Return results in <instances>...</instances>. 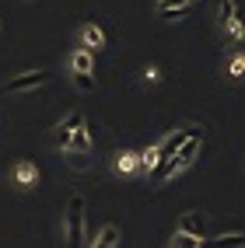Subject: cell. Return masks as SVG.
<instances>
[{
    "label": "cell",
    "mask_w": 245,
    "mask_h": 248,
    "mask_svg": "<svg viewBox=\"0 0 245 248\" xmlns=\"http://www.w3.org/2000/svg\"><path fill=\"white\" fill-rule=\"evenodd\" d=\"M67 241L84 245V196H74L67 206Z\"/></svg>",
    "instance_id": "cell-1"
},
{
    "label": "cell",
    "mask_w": 245,
    "mask_h": 248,
    "mask_svg": "<svg viewBox=\"0 0 245 248\" xmlns=\"http://www.w3.org/2000/svg\"><path fill=\"white\" fill-rule=\"evenodd\" d=\"M217 18H221V28L228 31V35L242 39V21L235 18V4H231V0H221V7H217Z\"/></svg>",
    "instance_id": "cell-2"
},
{
    "label": "cell",
    "mask_w": 245,
    "mask_h": 248,
    "mask_svg": "<svg viewBox=\"0 0 245 248\" xmlns=\"http://www.w3.org/2000/svg\"><path fill=\"white\" fill-rule=\"evenodd\" d=\"M46 80H49V74L32 70V74H21V77H11V84H7L4 91H32V88H42Z\"/></svg>",
    "instance_id": "cell-3"
},
{
    "label": "cell",
    "mask_w": 245,
    "mask_h": 248,
    "mask_svg": "<svg viewBox=\"0 0 245 248\" xmlns=\"http://www.w3.org/2000/svg\"><path fill=\"white\" fill-rule=\"evenodd\" d=\"M14 186H18V189L39 186V168L32 161H18V164H14Z\"/></svg>",
    "instance_id": "cell-4"
},
{
    "label": "cell",
    "mask_w": 245,
    "mask_h": 248,
    "mask_svg": "<svg viewBox=\"0 0 245 248\" xmlns=\"http://www.w3.org/2000/svg\"><path fill=\"white\" fill-rule=\"evenodd\" d=\"M193 129H196V126H182V129H172V133L165 137V143L158 147V151H161V161H165V157H172V154L179 151V143H182V140H186V137L193 133Z\"/></svg>",
    "instance_id": "cell-5"
},
{
    "label": "cell",
    "mask_w": 245,
    "mask_h": 248,
    "mask_svg": "<svg viewBox=\"0 0 245 248\" xmlns=\"http://www.w3.org/2000/svg\"><path fill=\"white\" fill-rule=\"evenodd\" d=\"M81 42H84V49H91V53H98V49H105V31L98 28V25H84L81 28Z\"/></svg>",
    "instance_id": "cell-6"
},
{
    "label": "cell",
    "mask_w": 245,
    "mask_h": 248,
    "mask_svg": "<svg viewBox=\"0 0 245 248\" xmlns=\"http://www.w3.org/2000/svg\"><path fill=\"white\" fill-rule=\"evenodd\" d=\"M224 74H228V80H242L245 77V53L235 46L231 53H228V63H224Z\"/></svg>",
    "instance_id": "cell-7"
},
{
    "label": "cell",
    "mask_w": 245,
    "mask_h": 248,
    "mask_svg": "<svg viewBox=\"0 0 245 248\" xmlns=\"http://www.w3.org/2000/svg\"><path fill=\"white\" fill-rule=\"evenodd\" d=\"M116 168H119L123 175H137V171H140V154L119 151V154H116Z\"/></svg>",
    "instance_id": "cell-8"
},
{
    "label": "cell",
    "mask_w": 245,
    "mask_h": 248,
    "mask_svg": "<svg viewBox=\"0 0 245 248\" xmlns=\"http://www.w3.org/2000/svg\"><path fill=\"white\" fill-rule=\"evenodd\" d=\"M70 67L81 70V74H91L95 70V53H91V49H77V53L70 56Z\"/></svg>",
    "instance_id": "cell-9"
},
{
    "label": "cell",
    "mask_w": 245,
    "mask_h": 248,
    "mask_svg": "<svg viewBox=\"0 0 245 248\" xmlns=\"http://www.w3.org/2000/svg\"><path fill=\"white\" fill-rule=\"evenodd\" d=\"M88 147H91V129H84V126L70 129V143H67V151H88Z\"/></svg>",
    "instance_id": "cell-10"
},
{
    "label": "cell",
    "mask_w": 245,
    "mask_h": 248,
    "mask_svg": "<svg viewBox=\"0 0 245 248\" xmlns=\"http://www.w3.org/2000/svg\"><path fill=\"white\" fill-rule=\"evenodd\" d=\"M179 231H186V234H193V238H203V220H200V213H186V217L179 220Z\"/></svg>",
    "instance_id": "cell-11"
},
{
    "label": "cell",
    "mask_w": 245,
    "mask_h": 248,
    "mask_svg": "<svg viewBox=\"0 0 245 248\" xmlns=\"http://www.w3.org/2000/svg\"><path fill=\"white\" fill-rule=\"evenodd\" d=\"M91 245H98V248H112V245H119V227H102V234H98V241H91Z\"/></svg>",
    "instance_id": "cell-12"
},
{
    "label": "cell",
    "mask_w": 245,
    "mask_h": 248,
    "mask_svg": "<svg viewBox=\"0 0 245 248\" xmlns=\"http://www.w3.org/2000/svg\"><path fill=\"white\" fill-rule=\"evenodd\" d=\"M67 164H70L74 171H88V168H91L88 151H70V154H67Z\"/></svg>",
    "instance_id": "cell-13"
},
{
    "label": "cell",
    "mask_w": 245,
    "mask_h": 248,
    "mask_svg": "<svg viewBox=\"0 0 245 248\" xmlns=\"http://www.w3.org/2000/svg\"><path fill=\"white\" fill-rule=\"evenodd\" d=\"M172 245H175V248H200L203 238H193V234H186V231H175V234H172Z\"/></svg>",
    "instance_id": "cell-14"
},
{
    "label": "cell",
    "mask_w": 245,
    "mask_h": 248,
    "mask_svg": "<svg viewBox=\"0 0 245 248\" xmlns=\"http://www.w3.org/2000/svg\"><path fill=\"white\" fill-rule=\"evenodd\" d=\"M158 164H161V151H158V147H151V151L140 154V168H144V171H154Z\"/></svg>",
    "instance_id": "cell-15"
},
{
    "label": "cell",
    "mask_w": 245,
    "mask_h": 248,
    "mask_svg": "<svg viewBox=\"0 0 245 248\" xmlns=\"http://www.w3.org/2000/svg\"><path fill=\"white\" fill-rule=\"evenodd\" d=\"M70 80H74V88H77V91H95V77H91V74L74 70V74H70Z\"/></svg>",
    "instance_id": "cell-16"
},
{
    "label": "cell",
    "mask_w": 245,
    "mask_h": 248,
    "mask_svg": "<svg viewBox=\"0 0 245 248\" xmlns=\"http://www.w3.org/2000/svg\"><path fill=\"white\" fill-rule=\"evenodd\" d=\"M214 245H245V231H235V234H221Z\"/></svg>",
    "instance_id": "cell-17"
},
{
    "label": "cell",
    "mask_w": 245,
    "mask_h": 248,
    "mask_svg": "<svg viewBox=\"0 0 245 248\" xmlns=\"http://www.w3.org/2000/svg\"><path fill=\"white\" fill-rule=\"evenodd\" d=\"M60 126H63V129H77V126H84V115H81V112H70Z\"/></svg>",
    "instance_id": "cell-18"
},
{
    "label": "cell",
    "mask_w": 245,
    "mask_h": 248,
    "mask_svg": "<svg viewBox=\"0 0 245 248\" xmlns=\"http://www.w3.org/2000/svg\"><path fill=\"white\" fill-rule=\"evenodd\" d=\"M161 77H165V74H161V67H144V84H158Z\"/></svg>",
    "instance_id": "cell-19"
},
{
    "label": "cell",
    "mask_w": 245,
    "mask_h": 248,
    "mask_svg": "<svg viewBox=\"0 0 245 248\" xmlns=\"http://www.w3.org/2000/svg\"><path fill=\"white\" fill-rule=\"evenodd\" d=\"M56 147H63V151H67V143H70V129H63V126H56Z\"/></svg>",
    "instance_id": "cell-20"
}]
</instances>
